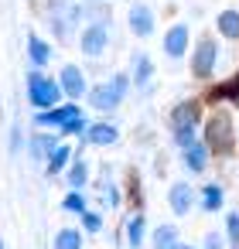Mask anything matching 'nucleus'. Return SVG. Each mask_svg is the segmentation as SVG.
I'll return each mask as SVG.
<instances>
[{
    "label": "nucleus",
    "mask_w": 239,
    "mask_h": 249,
    "mask_svg": "<svg viewBox=\"0 0 239 249\" xmlns=\"http://www.w3.org/2000/svg\"><path fill=\"white\" fill-rule=\"evenodd\" d=\"M58 96H62V86L55 82V79H45V75H31L28 79V99L35 103V106H55L58 103Z\"/></svg>",
    "instance_id": "1"
},
{
    "label": "nucleus",
    "mask_w": 239,
    "mask_h": 249,
    "mask_svg": "<svg viewBox=\"0 0 239 249\" xmlns=\"http://www.w3.org/2000/svg\"><path fill=\"white\" fill-rule=\"evenodd\" d=\"M110 45V28L99 21V24H89L86 31H82V38H79V48H82V55H103V48Z\"/></svg>",
    "instance_id": "2"
},
{
    "label": "nucleus",
    "mask_w": 239,
    "mask_h": 249,
    "mask_svg": "<svg viewBox=\"0 0 239 249\" xmlns=\"http://www.w3.org/2000/svg\"><path fill=\"white\" fill-rule=\"evenodd\" d=\"M215 41L212 38H202L198 41V48H195V55H191V72L198 75V79H205V75H212V69H215Z\"/></svg>",
    "instance_id": "3"
},
{
    "label": "nucleus",
    "mask_w": 239,
    "mask_h": 249,
    "mask_svg": "<svg viewBox=\"0 0 239 249\" xmlns=\"http://www.w3.org/2000/svg\"><path fill=\"white\" fill-rule=\"evenodd\" d=\"M58 86H62L65 96L79 99V96L86 92V75H82V69H79V65H65L62 75H58Z\"/></svg>",
    "instance_id": "4"
},
{
    "label": "nucleus",
    "mask_w": 239,
    "mask_h": 249,
    "mask_svg": "<svg viewBox=\"0 0 239 249\" xmlns=\"http://www.w3.org/2000/svg\"><path fill=\"white\" fill-rule=\"evenodd\" d=\"M188 48V28L184 24H174L167 35H164V55L167 58H181Z\"/></svg>",
    "instance_id": "5"
},
{
    "label": "nucleus",
    "mask_w": 239,
    "mask_h": 249,
    "mask_svg": "<svg viewBox=\"0 0 239 249\" xmlns=\"http://www.w3.org/2000/svg\"><path fill=\"white\" fill-rule=\"evenodd\" d=\"M130 31H133L137 38H147V35L154 31V14H150L147 4H137V7L130 11Z\"/></svg>",
    "instance_id": "6"
},
{
    "label": "nucleus",
    "mask_w": 239,
    "mask_h": 249,
    "mask_svg": "<svg viewBox=\"0 0 239 249\" xmlns=\"http://www.w3.org/2000/svg\"><path fill=\"white\" fill-rule=\"evenodd\" d=\"M89 99H92V106H96V109H103V113H106V109H116V106H120L123 92H120L116 86H96V89L89 92Z\"/></svg>",
    "instance_id": "7"
},
{
    "label": "nucleus",
    "mask_w": 239,
    "mask_h": 249,
    "mask_svg": "<svg viewBox=\"0 0 239 249\" xmlns=\"http://www.w3.org/2000/svg\"><path fill=\"white\" fill-rule=\"evenodd\" d=\"M229 140H232V133H229V116L212 120V123H208V147H212V150H229Z\"/></svg>",
    "instance_id": "8"
},
{
    "label": "nucleus",
    "mask_w": 239,
    "mask_h": 249,
    "mask_svg": "<svg viewBox=\"0 0 239 249\" xmlns=\"http://www.w3.org/2000/svg\"><path fill=\"white\" fill-rule=\"evenodd\" d=\"M167 201H171V212L174 215H188L191 212V201H195V191H191V184H174L171 188V195H167Z\"/></svg>",
    "instance_id": "9"
},
{
    "label": "nucleus",
    "mask_w": 239,
    "mask_h": 249,
    "mask_svg": "<svg viewBox=\"0 0 239 249\" xmlns=\"http://www.w3.org/2000/svg\"><path fill=\"white\" fill-rule=\"evenodd\" d=\"M215 28H219V35H222V38L236 41V38H239V11H222V14H219V21H215Z\"/></svg>",
    "instance_id": "10"
},
{
    "label": "nucleus",
    "mask_w": 239,
    "mask_h": 249,
    "mask_svg": "<svg viewBox=\"0 0 239 249\" xmlns=\"http://www.w3.org/2000/svg\"><path fill=\"white\" fill-rule=\"evenodd\" d=\"M116 126H110V123H96V126H89V143H96V147H110V143H116Z\"/></svg>",
    "instance_id": "11"
},
{
    "label": "nucleus",
    "mask_w": 239,
    "mask_h": 249,
    "mask_svg": "<svg viewBox=\"0 0 239 249\" xmlns=\"http://www.w3.org/2000/svg\"><path fill=\"white\" fill-rule=\"evenodd\" d=\"M205 147L202 143H191V147H184V164H188V171L191 174H198V171H205Z\"/></svg>",
    "instance_id": "12"
},
{
    "label": "nucleus",
    "mask_w": 239,
    "mask_h": 249,
    "mask_svg": "<svg viewBox=\"0 0 239 249\" xmlns=\"http://www.w3.org/2000/svg\"><path fill=\"white\" fill-rule=\"evenodd\" d=\"M181 242H178V229L174 225H161L157 232H154V249H178Z\"/></svg>",
    "instance_id": "13"
},
{
    "label": "nucleus",
    "mask_w": 239,
    "mask_h": 249,
    "mask_svg": "<svg viewBox=\"0 0 239 249\" xmlns=\"http://www.w3.org/2000/svg\"><path fill=\"white\" fill-rule=\"evenodd\" d=\"M150 72H154V69H150V58H147V55H137V58H133V75H130V79H133L137 86H144V82L150 79Z\"/></svg>",
    "instance_id": "14"
},
{
    "label": "nucleus",
    "mask_w": 239,
    "mask_h": 249,
    "mask_svg": "<svg viewBox=\"0 0 239 249\" xmlns=\"http://www.w3.org/2000/svg\"><path fill=\"white\" fill-rule=\"evenodd\" d=\"M79 246H82V235L75 229H62L55 235V249H79Z\"/></svg>",
    "instance_id": "15"
},
{
    "label": "nucleus",
    "mask_w": 239,
    "mask_h": 249,
    "mask_svg": "<svg viewBox=\"0 0 239 249\" xmlns=\"http://www.w3.org/2000/svg\"><path fill=\"white\" fill-rule=\"evenodd\" d=\"M127 239H130L133 249L140 246V239H144V215H133V218L127 222Z\"/></svg>",
    "instance_id": "16"
},
{
    "label": "nucleus",
    "mask_w": 239,
    "mask_h": 249,
    "mask_svg": "<svg viewBox=\"0 0 239 249\" xmlns=\"http://www.w3.org/2000/svg\"><path fill=\"white\" fill-rule=\"evenodd\" d=\"M202 198H205V208L215 212V208L222 205V188H219V184H208V188L202 191Z\"/></svg>",
    "instance_id": "17"
},
{
    "label": "nucleus",
    "mask_w": 239,
    "mask_h": 249,
    "mask_svg": "<svg viewBox=\"0 0 239 249\" xmlns=\"http://www.w3.org/2000/svg\"><path fill=\"white\" fill-rule=\"evenodd\" d=\"M69 184H72V188H82V184H86V164H82V160L72 164V171H69Z\"/></svg>",
    "instance_id": "18"
},
{
    "label": "nucleus",
    "mask_w": 239,
    "mask_h": 249,
    "mask_svg": "<svg viewBox=\"0 0 239 249\" xmlns=\"http://www.w3.org/2000/svg\"><path fill=\"white\" fill-rule=\"evenodd\" d=\"M38 157H45V154H55V140L52 137H35V147H31Z\"/></svg>",
    "instance_id": "19"
},
{
    "label": "nucleus",
    "mask_w": 239,
    "mask_h": 249,
    "mask_svg": "<svg viewBox=\"0 0 239 249\" xmlns=\"http://www.w3.org/2000/svg\"><path fill=\"white\" fill-rule=\"evenodd\" d=\"M225 229H229V242L239 246V215H229L225 218Z\"/></svg>",
    "instance_id": "20"
},
{
    "label": "nucleus",
    "mask_w": 239,
    "mask_h": 249,
    "mask_svg": "<svg viewBox=\"0 0 239 249\" xmlns=\"http://www.w3.org/2000/svg\"><path fill=\"white\" fill-rule=\"evenodd\" d=\"M31 55H35V65H45V58H48V48H45L41 41H35V38H31Z\"/></svg>",
    "instance_id": "21"
},
{
    "label": "nucleus",
    "mask_w": 239,
    "mask_h": 249,
    "mask_svg": "<svg viewBox=\"0 0 239 249\" xmlns=\"http://www.w3.org/2000/svg\"><path fill=\"white\" fill-rule=\"evenodd\" d=\"M65 157H69V150H65V147H55V154H52V171H58V167L65 164Z\"/></svg>",
    "instance_id": "22"
},
{
    "label": "nucleus",
    "mask_w": 239,
    "mask_h": 249,
    "mask_svg": "<svg viewBox=\"0 0 239 249\" xmlns=\"http://www.w3.org/2000/svg\"><path fill=\"white\" fill-rule=\"evenodd\" d=\"M65 208H72V212H82V198H79V195H69Z\"/></svg>",
    "instance_id": "23"
},
{
    "label": "nucleus",
    "mask_w": 239,
    "mask_h": 249,
    "mask_svg": "<svg viewBox=\"0 0 239 249\" xmlns=\"http://www.w3.org/2000/svg\"><path fill=\"white\" fill-rule=\"evenodd\" d=\"M86 229H89V232H96V229H99V215L86 212Z\"/></svg>",
    "instance_id": "24"
},
{
    "label": "nucleus",
    "mask_w": 239,
    "mask_h": 249,
    "mask_svg": "<svg viewBox=\"0 0 239 249\" xmlns=\"http://www.w3.org/2000/svg\"><path fill=\"white\" fill-rule=\"evenodd\" d=\"M205 249H222V239H219V235H215V232H212V235H208V239H205Z\"/></svg>",
    "instance_id": "25"
},
{
    "label": "nucleus",
    "mask_w": 239,
    "mask_h": 249,
    "mask_svg": "<svg viewBox=\"0 0 239 249\" xmlns=\"http://www.w3.org/2000/svg\"><path fill=\"white\" fill-rule=\"evenodd\" d=\"M178 249H195V246H178Z\"/></svg>",
    "instance_id": "26"
}]
</instances>
